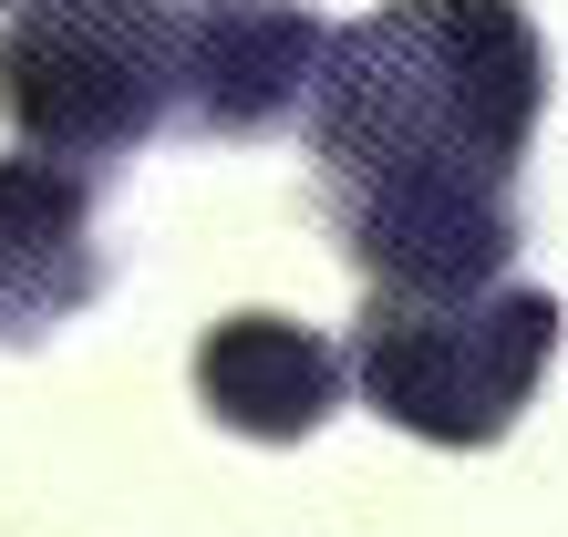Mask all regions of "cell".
<instances>
[{
	"instance_id": "1",
	"label": "cell",
	"mask_w": 568,
	"mask_h": 537,
	"mask_svg": "<svg viewBox=\"0 0 568 537\" xmlns=\"http://www.w3.org/2000/svg\"><path fill=\"white\" fill-rule=\"evenodd\" d=\"M548 104V42L517 0H393L331 31L311 155L373 300H476L517 259V165Z\"/></svg>"
},
{
	"instance_id": "2",
	"label": "cell",
	"mask_w": 568,
	"mask_h": 537,
	"mask_svg": "<svg viewBox=\"0 0 568 537\" xmlns=\"http://www.w3.org/2000/svg\"><path fill=\"white\" fill-rule=\"evenodd\" d=\"M186 93L176 0H21L0 31V114L31 155L114 165Z\"/></svg>"
},
{
	"instance_id": "3",
	"label": "cell",
	"mask_w": 568,
	"mask_h": 537,
	"mask_svg": "<svg viewBox=\"0 0 568 537\" xmlns=\"http://www.w3.org/2000/svg\"><path fill=\"white\" fill-rule=\"evenodd\" d=\"M558 352L548 290H476V300H373L352 331L362 403L424 445H496Z\"/></svg>"
},
{
	"instance_id": "4",
	"label": "cell",
	"mask_w": 568,
	"mask_h": 537,
	"mask_svg": "<svg viewBox=\"0 0 568 537\" xmlns=\"http://www.w3.org/2000/svg\"><path fill=\"white\" fill-rule=\"evenodd\" d=\"M186 11V114L207 134H270L321 83L331 31L311 0H176Z\"/></svg>"
},
{
	"instance_id": "5",
	"label": "cell",
	"mask_w": 568,
	"mask_h": 537,
	"mask_svg": "<svg viewBox=\"0 0 568 537\" xmlns=\"http://www.w3.org/2000/svg\"><path fill=\"white\" fill-rule=\"evenodd\" d=\"M104 290L93 186L52 155H0V342H42Z\"/></svg>"
},
{
	"instance_id": "6",
	"label": "cell",
	"mask_w": 568,
	"mask_h": 537,
	"mask_svg": "<svg viewBox=\"0 0 568 537\" xmlns=\"http://www.w3.org/2000/svg\"><path fill=\"white\" fill-rule=\"evenodd\" d=\"M196 403L248 445H300L342 403V352L280 311H239L196 342Z\"/></svg>"
}]
</instances>
